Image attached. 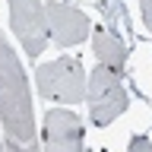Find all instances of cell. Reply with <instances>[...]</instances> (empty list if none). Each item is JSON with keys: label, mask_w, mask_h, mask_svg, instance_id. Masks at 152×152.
I'll list each match as a JSON object with an SVG mask.
<instances>
[{"label": "cell", "mask_w": 152, "mask_h": 152, "mask_svg": "<svg viewBox=\"0 0 152 152\" xmlns=\"http://www.w3.org/2000/svg\"><path fill=\"white\" fill-rule=\"evenodd\" d=\"M127 152H152V140L149 136H133L130 146H127Z\"/></svg>", "instance_id": "obj_8"}, {"label": "cell", "mask_w": 152, "mask_h": 152, "mask_svg": "<svg viewBox=\"0 0 152 152\" xmlns=\"http://www.w3.org/2000/svg\"><path fill=\"white\" fill-rule=\"evenodd\" d=\"M35 83H38V92L45 98L64 102V104H76V102L86 98L89 73L83 70L79 57H57V60L41 64L35 70Z\"/></svg>", "instance_id": "obj_2"}, {"label": "cell", "mask_w": 152, "mask_h": 152, "mask_svg": "<svg viewBox=\"0 0 152 152\" xmlns=\"http://www.w3.org/2000/svg\"><path fill=\"white\" fill-rule=\"evenodd\" d=\"M45 13H48V32L54 35L57 45H64V48H73L79 41H86L89 32H92L89 16H86L83 10L64 3V0H48Z\"/></svg>", "instance_id": "obj_5"}, {"label": "cell", "mask_w": 152, "mask_h": 152, "mask_svg": "<svg viewBox=\"0 0 152 152\" xmlns=\"http://www.w3.org/2000/svg\"><path fill=\"white\" fill-rule=\"evenodd\" d=\"M0 127H3V142H13V146L38 142L26 73L3 32H0Z\"/></svg>", "instance_id": "obj_1"}, {"label": "cell", "mask_w": 152, "mask_h": 152, "mask_svg": "<svg viewBox=\"0 0 152 152\" xmlns=\"http://www.w3.org/2000/svg\"><path fill=\"white\" fill-rule=\"evenodd\" d=\"M10 26L28 57H38L48 45V13L41 0H10Z\"/></svg>", "instance_id": "obj_4"}, {"label": "cell", "mask_w": 152, "mask_h": 152, "mask_svg": "<svg viewBox=\"0 0 152 152\" xmlns=\"http://www.w3.org/2000/svg\"><path fill=\"white\" fill-rule=\"evenodd\" d=\"M45 152H83V121L76 111L51 108L45 114Z\"/></svg>", "instance_id": "obj_6"}, {"label": "cell", "mask_w": 152, "mask_h": 152, "mask_svg": "<svg viewBox=\"0 0 152 152\" xmlns=\"http://www.w3.org/2000/svg\"><path fill=\"white\" fill-rule=\"evenodd\" d=\"M140 10H142V22H146V28L152 35V0H140Z\"/></svg>", "instance_id": "obj_9"}, {"label": "cell", "mask_w": 152, "mask_h": 152, "mask_svg": "<svg viewBox=\"0 0 152 152\" xmlns=\"http://www.w3.org/2000/svg\"><path fill=\"white\" fill-rule=\"evenodd\" d=\"M86 102H89V117H92L95 127H108L127 111V92H124L121 73H114L108 66H95L89 73V83H86Z\"/></svg>", "instance_id": "obj_3"}, {"label": "cell", "mask_w": 152, "mask_h": 152, "mask_svg": "<svg viewBox=\"0 0 152 152\" xmlns=\"http://www.w3.org/2000/svg\"><path fill=\"white\" fill-rule=\"evenodd\" d=\"M3 152H41V149H38V142L35 146H13V142H3Z\"/></svg>", "instance_id": "obj_10"}, {"label": "cell", "mask_w": 152, "mask_h": 152, "mask_svg": "<svg viewBox=\"0 0 152 152\" xmlns=\"http://www.w3.org/2000/svg\"><path fill=\"white\" fill-rule=\"evenodd\" d=\"M92 51H95V60L114 73H124V66H127V48L117 35H114L111 28L98 26L92 32Z\"/></svg>", "instance_id": "obj_7"}]
</instances>
